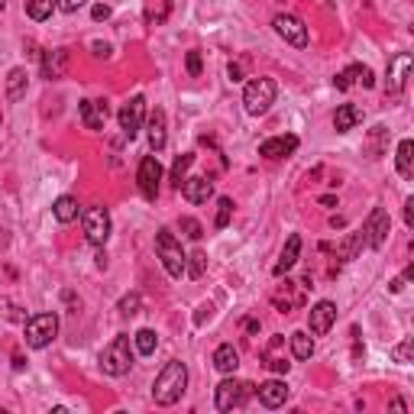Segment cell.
<instances>
[{
    "mask_svg": "<svg viewBox=\"0 0 414 414\" xmlns=\"http://www.w3.org/2000/svg\"><path fill=\"white\" fill-rule=\"evenodd\" d=\"M185 389H188L185 363H181V359H172V363H165V369L159 372V379H156V385H153L156 405H162V408L175 405V401H181Z\"/></svg>",
    "mask_w": 414,
    "mask_h": 414,
    "instance_id": "obj_1",
    "label": "cell"
},
{
    "mask_svg": "<svg viewBox=\"0 0 414 414\" xmlns=\"http://www.w3.org/2000/svg\"><path fill=\"white\" fill-rule=\"evenodd\" d=\"M275 94H279V88H275V81H272V78H256V81H249V85H246V91H243L246 113H253V117L269 113V107L275 104Z\"/></svg>",
    "mask_w": 414,
    "mask_h": 414,
    "instance_id": "obj_2",
    "label": "cell"
},
{
    "mask_svg": "<svg viewBox=\"0 0 414 414\" xmlns=\"http://www.w3.org/2000/svg\"><path fill=\"white\" fill-rule=\"evenodd\" d=\"M156 249H159V259H162V265H165V272H169L172 279H181V275H185L188 256L181 253V243L175 240L172 230L162 227L159 233H156Z\"/></svg>",
    "mask_w": 414,
    "mask_h": 414,
    "instance_id": "obj_3",
    "label": "cell"
},
{
    "mask_svg": "<svg viewBox=\"0 0 414 414\" xmlns=\"http://www.w3.org/2000/svg\"><path fill=\"white\" fill-rule=\"evenodd\" d=\"M130 366H133V353H130V337H113L104 347V353H101V369L107 372V375H127L130 372Z\"/></svg>",
    "mask_w": 414,
    "mask_h": 414,
    "instance_id": "obj_4",
    "label": "cell"
},
{
    "mask_svg": "<svg viewBox=\"0 0 414 414\" xmlns=\"http://www.w3.org/2000/svg\"><path fill=\"white\" fill-rule=\"evenodd\" d=\"M59 333V317L55 314H33L26 321V347L46 350Z\"/></svg>",
    "mask_w": 414,
    "mask_h": 414,
    "instance_id": "obj_5",
    "label": "cell"
},
{
    "mask_svg": "<svg viewBox=\"0 0 414 414\" xmlns=\"http://www.w3.org/2000/svg\"><path fill=\"white\" fill-rule=\"evenodd\" d=\"M81 220H85L88 243H94V246L107 243V237H110V214H107V207H88V211L81 214Z\"/></svg>",
    "mask_w": 414,
    "mask_h": 414,
    "instance_id": "obj_6",
    "label": "cell"
},
{
    "mask_svg": "<svg viewBox=\"0 0 414 414\" xmlns=\"http://www.w3.org/2000/svg\"><path fill=\"white\" fill-rule=\"evenodd\" d=\"M136 181H139V191H143L146 201H156V198H159V181H162V162L156 159V156H146V159L139 162Z\"/></svg>",
    "mask_w": 414,
    "mask_h": 414,
    "instance_id": "obj_7",
    "label": "cell"
},
{
    "mask_svg": "<svg viewBox=\"0 0 414 414\" xmlns=\"http://www.w3.org/2000/svg\"><path fill=\"white\" fill-rule=\"evenodd\" d=\"M253 389H256V385H249V382L223 379L217 385V411H233V408H240Z\"/></svg>",
    "mask_w": 414,
    "mask_h": 414,
    "instance_id": "obj_8",
    "label": "cell"
},
{
    "mask_svg": "<svg viewBox=\"0 0 414 414\" xmlns=\"http://www.w3.org/2000/svg\"><path fill=\"white\" fill-rule=\"evenodd\" d=\"M389 227H392L389 211H385V207H372V214L363 223V240L372 246V249H379V246L389 240Z\"/></svg>",
    "mask_w": 414,
    "mask_h": 414,
    "instance_id": "obj_9",
    "label": "cell"
},
{
    "mask_svg": "<svg viewBox=\"0 0 414 414\" xmlns=\"http://www.w3.org/2000/svg\"><path fill=\"white\" fill-rule=\"evenodd\" d=\"M143 117H146V97L143 94L130 97V104L120 107V130H123L127 139H133V136L143 130Z\"/></svg>",
    "mask_w": 414,
    "mask_h": 414,
    "instance_id": "obj_10",
    "label": "cell"
},
{
    "mask_svg": "<svg viewBox=\"0 0 414 414\" xmlns=\"http://www.w3.org/2000/svg\"><path fill=\"white\" fill-rule=\"evenodd\" d=\"M272 26H275V33L285 39V43H291L295 49H305L308 46V29L305 23L298 17H291V13H279V17L272 20Z\"/></svg>",
    "mask_w": 414,
    "mask_h": 414,
    "instance_id": "obj_11",
    "label": "cell"
},
{
    "mask_svg": "<svg viewBox=\"0 0 414 414\" xmlns=\"http://www.w3.org/2000/svg\"><path fill=\"white\" fill-rule=\"evenodd\" d=\"M333 324H337V305H333V301H317V305L308 311V327H311L314 337H324Z\"/></svg>",
    "mask_w": 414,
    "mask_h": 414,
    "instance_id": "obj_12",
    "label": "cell"
},
{
    "mask_svg": "<svg viewBox=\"0 0 414 414\" xmlns=\"http://www.w3.org/2000/svg\"><path fill=\"white\" fill-rule=\"evenodd\" d=\"M411 68H414V62H411V55L408 52H401V55H395V59L389 62V94H401L405 91V85H408V78H411Z\"/></svg>",
    "mask_w": 414,
    "mask_h": 414,
    "instance_id": "obj_13",
    "label": "cell"
},
{
    "mask_svg": "<svg viewBox=\"0 0 414 414\" xmlns=\"http://www.w3.org/2000/svg\"><path fill=\"white\" fill-rule=\"evenodd\" d=\"M298 149V136H272L265 143H259V156L265 159H285Z\"/></svg>",
    "mask_w": 414,
    "mask_h": 414,
    "instance_id": "obj_14",
    "label": "cell"
},
{
    "mask_svg": "<svg viewBox=\"0 0 414 414\" xmlns=\"http://www.w3.org/2000/svg\"><path fill=\"white\" fill-rule=\"evenodd\" d=\"M78 113H81V123H85L88 130H104V123H107V117H110V110L104 101H81Z\"/></svg>",
    "mask_w": 414,
    "mask_h": 414,
    "instance_id": "obj_15",
    "label": "cell"
},
{
    "mask_svg": "<svg viewBox=\"0 0 414 414\" xmlns=\"http://www.w3.org/2000/svg\"><path fill=\"white\" fill-rule=\"evenodd\" d=\"M68 75V49H49L43 52V78L55 81V78Z\"/></svg>",
    "mask_w": 414,
    "mask_h": 414,
    "instance_id": "obj_16",
    "label": "cell"
},
{
    "mask_svg": "<svg viewBox=\"0 0 414 414\" xmlns=\"http://www.w3.org/2000/svg\"><path fill=\"white\" fill-rule=\"evenodd\" d=\"M178 191H181V198H185L188 204H204L214 195V185L207 181V178H185Z\"/></svg>",
    "mask_w": 414,
    "mask_h": 414,
    "instance_id": "obj_17",
    "label": "cell"
},
{
    "mask_svg": "<svg viewBox=\"0 0 414 414\" xmlns=\"http://www.w3.org/2000/svg\"><path fill=\"white\" fill-rule=\"evenodd\" d=\"M356 81H359L363 88H372V85H375V81H372V71H369L366 65H350L347 71H340V75L333 78V85H337L340 91H350Z\"/></svg>",
    "mask_w": 414,
    "mask_h": 414,
    "instance_id": "obj_18",
    "label": "cell"
},
{
    "mask_svg": "<svg viewBox=\"0 0 414 414\" xmlns=\"http://www.w3.org/2000/svg\"><path fill=\"white\" fill-rule=\"evenodd\" d=\"M256 395H259V401L265 408H279V405H285L288 385L282 379H269V382H262L259 389H256Z\"/></svg>",
    "mask_w": 414,
    "mask_h": 414,
    "instance_id": "obj_19",
    "label": "cell"
},
{
    "mask_svg": "<svg viewBox=\"0 0 414 414\" xmlns=\"http://www.w3.org/2000/svg\"><path fill=\"white\" fill-rule=\"evenodd\" d=\"M356 123H363V110L356 107V104L337 107V113H333V130H337V133H350Z\"/></svg>",
    "mask_w": 414,
    "mask_h": 414,
    "instance_id": "obj_20",
    "label": "cell"
},
{
    "mask_svg": "<svg viewBox=\"0 0 414 414\" xmlns=\"http://www.w3.org/2000/svg\"><path fill=\"white\" fill-rule=\"evenodd\" d=\"M298 256H301V237H298V233H291V237H288V243H285V249H282V256H279V262H275V269H272V272H275V275H285V272L298 262Z\"/></svg>",
    "mask_w": 414,
    "mask_h": 414,
    "instance_id": "obj_21",
    "label": "cell"
},
{
    "mask_svg": "<svg viewBox=\"0 0 414 414\" xmlns=\"http://www.w3.org/2000/svg\"><path fill=\"white\" fill-rule=\"evenodd\" d=\"M149 146H153V153H159L165 146V110L159 107L149 113Z\"/></svg>",
    "mask_w": 414,
    "mask_h": 414,
    "instance_id": "obj_22",
    "label": "cell"
},
{
    "mask_svg": "<svg viewBox=\"0 0 414 414\" xmlns=\"http://www.w3.org/2000/svg\"><path fill=\"white\" fill-rule=\"evenodd\" d=\"M272 301H275V308H279L282 314H288L295 305H301L305 298H301V291H295V282H285V285H282V291H275V295H272Z\"/></svg>",
    "mask_w": 414,
    "mask_h": 414,
    "instance_id": "obj_23",
    "label": "cell"
},
{
    "mask_svg": "<svg viewBox=\"0 0 414 414\" xmlns=\"http://www.w3.org/2000/svg\"><path fill=\"white\" fill-rule=\"evenodd\" d=\"M237 366H240V353L230 343L214 350V369L217 372H237Z\"/></svg>",
    "mask_w": 414,
    "mask_h": 414,
    "instance_id": "obj_24",
    "label": "cell"
},
{
    "mask_svg": "<svg viewBox=\"0 0 414 414\" xmlns=\"http://www.w3.org/2000/svg\"><path fill=\"white\" fill-rule=\"evenodd\" d=\"M395 162H398V175H401V178H414V143H411V139H401V143H398Z\"/></svg>",
    "mask_w": 414,
    "mask_h": 414,
    "instance_id": "obj_25",
    "label": "cell"
},
{
    "mask_svg": "<svg viewBox=\"0 0 414 414\" xmlns=\"http://www.w3.org/2000/svg\"><path fill=\"white\" fill-rule=\"evenodd\" d=\"M26 68H13L7 75V97L10 101H23V94H26Z\"/></svg>",
    "mask_w": 414,
    "mask_h": 414,
    "instance_id": "obj_26",
    "label": "cell"
},
{
    "mask_svg": "<svg viewBox=\"0 0 414 414\" xmlns=\"http://www.w3.org/2000/svg\"><path fill=\"white\" fill-rule=\"evenodd\" d=\"M291 353H295V359H311V356H314V340H311V333H305V330L291 333Z\"/></svg>",
    "mask_w": 414,
    "mask_h": 414,
    "instance_id": "obj_27",
    "label": "cell"
},
{
    "mask_svg": "<svg viewBox=\"0 0 414 414\" xmlns=\"http://www.w3.org/2000/svg\"><path fill=\"white\" fill-rule=\"evenodd\" d=\"M52 211H55V220H59V223H71V220L78 217V201L71 195H65V198H59V201H55V207H52Z\"/></svg>",
    "mask_w": 414,
    "mask_h": 414,
    "instance_id": "obj_28",
    "label": "cell"
},
{
    "mask_svg": "<svg viewBox=\"0 0 414 414\" xmlns=\"http://www.w3.org/2000/svg\"><path fill=\"white\" fill-rule=\"evenodd\" d=\"M156 347H159V337H156V330L143 327L139 333H136V353H139V356H153Z\"/></svg>",
    "mask_w": 414,
    "mask_h": 414,
    "instance_id": "obj_29",
    "label": "cell"
},
{
    "mask_svg": "<svg viewBox=\"0 0 414 414\" xmlns=\"http://www.w3.org/2000/svg\"><path fill=\"white\" fill-rule=\"evenodd\" d=\"M52 10H55V0H26V13L39 23L52 17Z\"/></svg>",
    "mask_w": 414,
    "mask_h": 414,
    "instance_id": "obj_30",
    "label": "cell"
},
{
    "mask_svg": "<svg viewBox=\"0 0 414 414\" xmlns=\"http://www.w3.org/2000/svg\"><path fill=\"white\" fill-rule=\"evenodd\" d=\"M385 139H389V130L382 127V123H379V127H372V133H369V146H366L372 159H379V156H382V149H385Z\"/></svg>",
    "mask_w": 414,
    "mask_h": 414,
    "instance_id": "obj_31",
    "label": "cell"
},
{
    "mask_svg": "<svg viewBox=\"0 0 414 414\" xmlns=\"http://www.w3.org/2000/svg\"><path fill=\"white\" fill-rule=\"evenodd\" d=\"M275 343H279V337H275V340L269 343V347H265L262 359H265V366H269L272 372H288V366H291V363H285V356H279V353H275Z\"/></svg>",
    "mask_w": 414,
    "mask_h": 414,
    "instance_id": "obj_32",
    "label": "cell"
},
{
    "mask_svg": "<svg viewBox=\"0 0 414 414\" xmlns=\"http://www.w3.org/2000/svg\"><path fill=\"white\" fill-rule=\"evenodd\" d=\"M191 162H195V156H191V153H185V156H178V159H175V165H172V185H175V188H181L185 172L191 169Z\"/></svg>",
    "mask_w": 414,
    "mask_h": 414,
    "instance_id": "obj_33",
    "label": "cell"
},
{
    "mask_svg": "<svg viewBox=\"0 0 414 414\" xmlns=\"http://www.w3.org/2000/svg\"><path fill=\"white\" fill-rule=\"evenodd\" d=\"M230 214H233V201L230 198H220V204H217V220H214V227L217 230H223L230 223Z\"/></svg>",
    "mask_w": 414,
    "mask_h": 414,
    "instance_id": "obj_34",
    "label": "cell"
},
{
    "mask_svg": "<svg viewBox=\"0 0 414 414\" xmlns=\"http://www.w3.org/2000/svg\"><path fill=\"white\" fill-rule=\"evenodd\" d=\"M204 265H207V256L198 249V253L191 256V262H185V272L191 275V279H201V275H204Z\"/></svg>",
    "mask_w": 414,
    "mask_h": 414,
    "instance_id": "obj_35",
    "label": "cell"
},
{
    "mask_svg": "<svg viewBox=\"0 0 414 414\" xmlns=\"http://www.w3.org/2000/svg\"><path fill=\"white\" fill-rule=\"evenodd\" d=\"M411 353H414V340L408 337L405 343H398V347L392 350V359H395V363H411Z\"/></svg>",
    "mask_w": 414,
    "mask_h": 414,
    "instance_id": "obj_36",
    "label": "cell"
},
{
    "mask_svg": "<svg viewBox=\"0 0 414 414\" xmlns=\"http://www.w3.org/2000/svg\"><path fill=\"white\" fill-rule=\"evenodd\" d=\"M181 230H185V237H188V240H201V237H204V227L198 223L195 217H181Z\"/></svg>",
    "mask_w": 414,
    "mask_h": 414,
    "instance_id": "obj_37",
    "label": "cell"
},
{
    "mask_svg": "<svg viewBox=\"0 0 414 414\" xmlns=\"http://www.w3.org/2000/svg\"><path fill=\"white\" fill-rule=\"evenodd\" d=\"M188 75H201V52H198V49H191V52H188Z\"/></svg>",
    "mask_w": 414,
    "mask_h": 414,
    "instance_id": "obj_38",
    "label": "cell"
},
{
    "mask_svg": "<svg viewBox=\"0 0 414 414\" xmlns=\"http://www.w3.org/2000/svg\"><path fill=\"white\" fill-rule=\"evenodd\" d=\"M169 10H172V4L169 0H162L159 10H149V23H162V20L169 17Z\"/></svg>",
    "mask_w": 414,
    "mask_h": 414,
    "instance_id": "obj_39",
    "label": "cell"
},
{
    "mask_svg": "<svg viewBox=\"0 0 414 414\" xmlns=\"http://www.w3.org/2000/svg\"><path fill=\"white\" fill-rule=\"evenodd\" d=\"M120 311L123 314H136L139 311V295H127L123 301H120Z\"/></svg>",
    "mask_w": 414,
    "mask_h": 414,
    "instance_id": "obj_40",
    "label": "cell"
},
{
    "mask_svg": "<svg viewBox=\"0 0 414 414\" xmlns=\"http://www.w3.org/2000/svg\"><path fill=\"white\" fill-rule=\"evenodd\" d=\"M227 75H230V81H243V62H230Z\"/></svg>",
    "mask_w": 414,
    "mask_h": 414,
    "instance_id": "obj_41",
    "label": "cell"
},
{
    "mask_svg": "<svg viewBox=\"0 0 414 414\" xmlns=\"http://www.w3.org/2000/svg\"><path fill=\"white\" fill-rule=\"evenodd\" d=\"M85 4H88V0H59V7L65 10V13H75V10H81Z\"/></svg>",
    "mask_w": 414,
    "mask_h": 414,
    "instance_id": "obj_42",
    "label": "cell"
},
{
    "mask_svg": "<svg viewBox=\"0 0 414 414\" xmlns=\"http://www.w3.org/2000/svg\"><path fill=\"white\" fill-rule=\"evenodd\" d=\"M91 17L97 20V23H101V20H107V17H110V7H107V4H97V7L91 10Z\"/></svg>",
    "mask_w": 414,
    "mask_h": 414,
    "instance_id": "obj_43",
    "label": "cell"
},
{
    "mask_svg": "<svg viewBox=\"0 0 414 414\" xmlns=\"http://www.w3.org/2000/svg\"><path fill=\"white\" fill-rule=\"evenodd\" d=\"M405 223L408 227H414V198H408L405 201Z\"/></svg>",
    "mask_w": 414,
    "mask_h": 414,
    "instance_id": "obj_44",
    "label": "cell"
},
{
    "mask_svg": "<svg viewBox=\"0 0 414 414\" xmlns=\"http://www.w3.org/2000/svg\"><path fill=\"white\" fill-rule=\"evenodd\" d=\"M204 317H211V305H201V308H198V317H195V321L201 324Z\"/></svg>",
    "mask_w": 414,
    "mask_h": 414,
    "instance_id": "obj_45",
    "label": "cell"
},
{
    "mask_svg": "<svg viewBox=\"0 0 414 414\" xmlns=\"http://www.w3.org/2000/svg\"><path fill=\"white\" fill-rule=\"evenodd\" d=\"M389 288H392V291H401V288H405V279H395Z\"/></svg>",
    "mask_w": 414,
    "mask_h": 414,
    "instance_id": "obj_46",
    "label": "cell"
},
{
    "mask_svg": "<svg viewBox=\"0 0 414 414\" xmlns=\"http://www.w3.org/2000/svg\"><path fill=\"white\" fill-rule=\"evenodd\" d=\"M4 4H7V0H0V10H4Z\"/></svg>",
    "mask_w": 414,
    "mask_h": 414,
    "instance_id": "obj_47",
    "label": "cell"
},
{
    "mask_svg": "<svg viewBox=\"0 0 414 414\" xmlns=\"http://www.w3.org/2000/svg\"><path fill=\"white\" fill-rule=\"evenodd\" d=\"M0 123H4V113H0Z\"/></svg>",
    "mask_w": 414,
    "mask_h": 414,
    "instance_id": "obj_48",
    "label": "cell"
}]
</instances>
